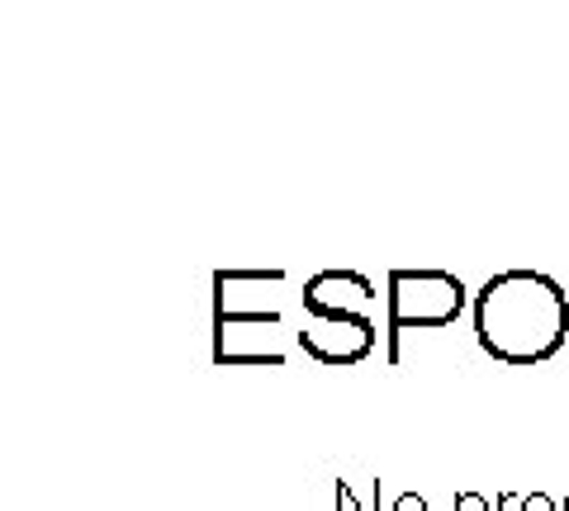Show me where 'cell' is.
Instances as JSON below:
<instances>
[{
  "mask_svg": "<svg viewBox=\"0 0 569 511\" xmlns=\"http://www.w3.org/2000/svg\"><path fill=\"white\" fill-rule=\"evenodd\" d=\"M394 511H427V502L418 498V492H399V498H394Z\"/></svg>",
  "mask_w": 569,
  "mask_h": 511,
  "instance_id": "8992f818",
  "label": "cell"
},
{
  "mask_svg": "<svg viewBox=\"0 0 569 511\" xmlns=\"http://www.w3.org/2000/svg\"><path fill=\"white\" fill-rule=\"evenodd\" d=\"M565 511H569V498H565Z\"/></svg>",
  "mask_w": 569,
  "mask_h": 511,
  "instance_id": "ba28073f",
  "label": "cell"
},
{
  "mask_svg": "<svg viewBox=\"0 0 569 511\" xmlns=\"http://www.w3.org/2000/svg\"><path fill=\"white\" fill-rule=\"evenodd\" d=\"M389 365H399V337L422 327H451L465 313L470 290L451 270H389Z\"/></svg>",
  "mask_w": 569,
  "mask_h": 511,
  "instance_id": "7a4b0ae2",
  "label": "cell"
},
{
  "mask_svg": "<svg viewBox=\"0 0 569 511\" xmlns=\"http://www.w3.org/2000/svg\"><path fill=\"white\" fill-rule=\"evenodd\" d=\"M474 337L498 365H541L569 337V298L546 270H498L474 294Z\"/></svg>",
  "mask_w": 569,
  "mask_h": 511,
  "instance_id": "6da1fadb",
  "label": "cell"
},
{
  "mask_svg": "<svg viewBox=\"0 0 569 511\" xmlns=\"http://www.w3.org/2000/svg\"><path fill=\"white\" fill-rule=\"evenodd\" d=\"M522 511H556V498L550 492H527V498H517Z\"/></svg>",
  "mask_w": 569,
  "mask_h": 511,
  "instance_id": "5b68a950",
  "label": "cell"
},
{
  "mask_svg": "<svg viewBox=\"0 0 569 511\" xmlns=\"http://www.w3.org/2000/svg\"><path fill=\"white\" fill-rule=\"evenodd\" d=\"M455 511H494V502L484 498V492H474V488H465L461 498H455Z\"/></svg>",
  "mask_w": 569,
  "mask_h": 511,
  "instance_id": "277c9868",
  "label": "cell"
},
{
  "mask_svg": "<svg viewBox=\"0 0 569 511\" xmlns=\"http://www.w3.org/2000/svg\"><path fill=\"white\" fill-rule=\"evenodd\" d=\"M337 507H356V511H371V507H361V502L352 498V488H346V483H337Z\"/></svg>",
  "mask_w": 569,
  "mask_h": 511,
  "instance_id": "52a82bcc",
  "label": "cell"
},
{
  "mask_svg": "<svg viewBox=\"0 0 569 511\" xmlns=\"http://www.w3.org/2000/svg\"><path fill=\"white\" fill-rule=\"evenodd\" d=\"M375 331L379 327H337V323H313L299 331V346L309 350L319 365H361L375 350Z\"/></svg>",
  "mask_w": 569,
  "mask_h": 511,
  "instance_id": "3957f363",
  "label": "cell"
}]
</instances>
